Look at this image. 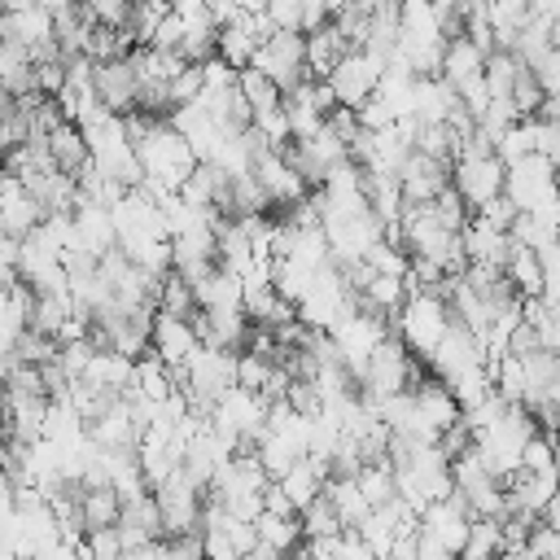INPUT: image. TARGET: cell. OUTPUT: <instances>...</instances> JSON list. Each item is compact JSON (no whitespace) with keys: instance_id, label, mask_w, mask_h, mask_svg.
Wrapping results in <instances>:
<instances>
[{"instance_id":"cell-1","label":"cell","mask_w":560,"mask_h":560,"mask_svg":"<svg viewBox=\"0 0 560 560\" xmlns=\"http://www.w3.org/2000/svg\"><path fill=\"white\" fill-rule=\"evenodd\" d=\"M420 363H424V359L411 354L398 332H385V337L372 346V354H368V363H363V372H359V394H363V398H385V394L411 389V385L424 376Z\"/></svg>"},{"instance_id":"cell-2","label":"cell","mask_w":560,"mask_h":560,"mask_svg":"<svg viewBox=\"0 0 560 560\" xmlns=\"http://www.w3.org/2000/svg\"><path fill=\"white\" fill-rule=\"evenodd\" d=\"M446 324H451V302L442 293H433V289H407L402 306L394 311V332L420 359H429V350L442 341Z\"/></svg>"},{"instance_id":"cell-3","label":"cell","mask_w":560,"mask_h":560,"mask_svg":"<svg viewBox=\"0 0 560 560\" xmlns=\"http://www.w3.org/2000/svg\"><path fill=\"white\" fill-rule=\"evenodd\" d=\"M249 66L262 70V74L280 88V96L293 92V88L306 79V31H298V26H276L267 39H258Z\"/></svg>"},{"instance_id":"cell-4","label":"cell","mask_w":560,"mask_h":560,"mask_svg":"<svg viewBox=\"0 0 560 560\" xmlns=\"http://www.w3.org/2000/svg\"><path fill=\"white\" fill-rule=\"evenodd\" d=\"M385 52H376V48H350L324 79H328V88H332V96H337V105H363L372 92H376V83H381V74H385Z\"/></svg>"},{"instance_id":"cell-5","label":"cell","mask_w":560,"mask_h":560,"mask_svg":"<svg viewBox=\"0 0 560 560\" xmlns=\"http://www.w3.org/2000/svg\"><path fill=\"white\" fill-rule=\"evenodd\" d=\"M503 192L512 197L516 210H534V206L560 197V171H556V162H547L542 153H525V158L508 162V171H503Z\"/></svg>"},{"instance_id":"cell-6","label":"cell","mask_w":560,"mask_h":560,"mask_svg":"<svg viewBox=\"0 0 560 560\" xmlns=\"http://www.w3.org/2000/svg\"><path fill=\"white\" fill-rule=\"evenodd\" d=\"M153 499H158V512H162V534H184V529H197V516H201V499L206 490L184 472V464L153 486Z\"/></svg>"},{"instance_id":"cell-7","label":"cell","mask_w":560,"mask_h":560,"mask_svg":"<svg viewBox=\"0 0 560 560\" xmlns=\"http://www.w3.org/2000/svg\"><path fill=\"white\" fill-rule=\"evenodd\" d=\"M503 162L499 153H459L451 162V188L468 201V210H477L481 201H490L494 192H503Z\"/></svg>"},{"instance_id":"cell-8","label":"cell","mask_w":560,"mask_h":560,"mask_svg":"<svg viewBox=\"0 0 560 560\" xmlns=\"http://www.w3.org/2000/svg\"><path fill=\"white\" fill-rule=\"evenodd\" d=\"M92 92L105 109L114 114H131L136 109V96H140V74L131 66V57H105V61H92Z\"/></svg>"},{"instance_id":"cell-9","label":"cell","mask_w":560,"mask_h":560,"mask_svg":"<svg viewBox=\"0 0 560 560\" xmlns=\"http://www.w3.org/2000/svg\"><path fill=\"white\" fill-rule=\"evenodd\" d=\"M429 368H433V376H442V381H451V376H459V372H468V368H477V363H490L486 359V346L451 315V324H446V332H442V341L429 350V359H424Z\"/></svg>"},{"instance_id":"cell-10","label":"cell","mask_w":560,"mask_h":560,"mask_svg":"<svg viewBox=\"0 0 560 560\" xmlns=\"http://www.w3.org/2000/svg\"><path fill=\"white\" fill-rule=\"evenodd\" d=\"M197 346H201V341H197V328H192V319H188V315L153 311V337H149V350H153L171 372H179V368H184V359H188Z\"/></svg>"},{"instance_id":"cell-11","label":"cell","mask_w":560,"mask_h":560,"mask_svg":"<svg viewBox=\"0 0 560 560\" xmlns=\"http://www.w3.org/2000/svg\"><path fill=\"white\" fill-rule=\"evenodd\" d=\"M446 184H451V166L438 162V158H429V153H420V149H411L402 158V166H398L402 201H433L438 188H446Z\"/></svg>"},{"instance_id":"cell-12","label":"cell","mask_w":560,"mask_h":560,"mask_svg":"<svg viewBox=\"0 0 560 560\" xmlns=\"http://www.w3.org/2000/svg\"><path fill=\"white\" fill-rule=\"evenodd\" d=\"M459 241H464V258L468 262H490V267H503L508 262V249H512V236L494 223H486L481 214L468 210L464 228H459Z\"/></svg>"},{"instance_id":"cell-13","label":"cell","mask_w":560,"mask_h":560,"mask_svg":"<svg viewBox=\"0 0 560 560\" xmlns=\"http://www.w3.org/2000/svg\"><path fill=\"white\" fill-rule=\"evenodd\" d=\"M411 398H416V411L438 429V438H442V429H451L459 420V402H455V394L442 376H420L411 385Z\"/></svg>"},{"instance_id":"cell-14","label":"cell","mask_w":560,"mask_h":560,"mask_svg":"<svg viewBox=\"0 0 560 560\" xmlns=\"http://www.w3.org/2000/svg\"><path fill=\"white\" fill-rule=\"evenodd\" d=\"M455 105H459V96H455V88L442 74H416V83H411V114L420 122H446Z\"/></svg>"},{"instance_id":"cell-15","label":"cell","mask_w":560,"mask_h":560,"mask_svg":"<svg viewBox=\"0 0 560 560\" xmlns=\"http://www.w3.org/2000/svg\"><path fill=\"white\" fill-rule=\"evenodd\" d=\"M346 52H350V39L341 35V26H337L332 18L319 22L315 31H306V74H311V79H324Z\"/></svg>"},{"instance_id":"cell-16","label":"cell","mask_w":560,"mask_h":560,"mask_svg":"<svg viewBox=\"0 0 560 560\" xmlns=\"http://www.w3.org/2000/svg\"><path fill=\"white\" fill-rule=\"evenodd\" d=\"M44 144H48V153H52V162H57V171H66V175H83L88 166H92V153H88V140H83V131H79V122L74 118H66V122H57L48 136H44Z\"/></svg>"},{"instance_id":"cell-17","label":"cell","mask_w":560,"mask_h":560,"mask_svg":"<svg viewBox=\"0 0 560 560\" xmlns=\"http://www.w3.org/2000/svg\"><path fill=\"white\" fill-rule=\"evenodd\" d=\"M481 66H486V52H481L468 35H451L446 48H442V66H438V74H442L451 88H464V83L481 79Z\"/></svg>"},{"instance_id":"cell-18","label":"cell","mask_w":560,"mask_h":560,"mask_svg":"<svg viewBox=\"0 0 560 560\" xmlns=\"http://www.w3.org/2000/svg\"><path fill=\"white\" fill-rule=\"evenodd\" d=\"M254 48H258V35H254V26H249V13L241 9V18L236 22H223L219 31H214V57H223L228 66H249V57H254Z\"/></svg>"},{"instance_id":"cell-19","label":"cell","mask_w":560,"mask_h":560,"mask_svg":"<svg viewBox=\"0 0 560 560\" xmlns=\"http://www.w3.org/2000/svg\"><path fill=\"white\" fill-rule=\"evenodd\" d=\"M503 276L512 280V289H516L521 298H534V293H542V258H538V249H529V245L512 241V249H508V262H503Z\"/></svg>"},{"instance_id":"cell-20","label":"cell","mask_w":560,"mask_h":560,"mask_svg":"<svg viewBox=\"0 0 560 560\" xmlns=\"http://www.w3.org/2000/svg\"><path fill=\"white\" fill-rule=\"evenodd\" d=\"M324 494L332 499V508H337V516H341V525H359L363 516H368V499H363V490H359V481L354 477H324Z\"/></svg>"},{"instance_id":"cell-21","label":"cell","mask_w":560,"mask_h":560,"mask_svg":"<svg viewBox=\"0 0 560 560\" xmlns=\"http://www.w3.org/2000/svg\"><path fill=\"white\" fill-rule=\"evenodd\" d=\"M254 529H258V538H262V542H271L280 556H284V551H293V547L302 542V516H298V512L280 516V512H267V508H262V512L254 516Z\"/></svg>"},{"instance_id":"cell-22","label":"cell","mask_w":560,"mask_h":560,"mask_svg":"<svg viewBox=\"0 0 560 560\" xmlns=\"http://www.w3.org/2000/svg\"><path fill=\"white\" fill-rule=\"evenodd\" d=\"M79 508H83V529H92V525H114L122 499H118V490L105 481V486H83Z\"/></svg>"},{"instance_id":"cell-23","label":"cell","mask_w":560,"mask_h":560,"mask_svg":"<svg viewBox=\"0 0 560 560\" xmlns=\"http://www.w3.org/2000/svg\"><path fill=\"white\" fill-rule=\"evenodd\" d=\"M494 551H503V529H499V516H472V521H468V538H464L459 556L481 560V556H494Z\"/></svg>"},{"instance_id":"cell-24","label":"cell","mask_w":560,"mask_h":560,"mask_svg":"<svg viewBox=\"0 0 560 560\" xmlns=\"http://www.w3.org/2000/svg\"><path fill=\"white\" fill-rule=\"evenodd\" d=\"M236 88H241V96L249 101V109L258 114V109H271V105H280L284 96H280V88L262 74V70H254V66H241L236 70Z\"/></svg>"},{"instance_id":"cell-25","label":"cell","mask_w":560,"mask_h":560,"mask_svg":"<svg viewBox=\"0 0 560 560\" xmlns=\"http://www.w3.org/2000/svg\"><path fill=\"white\" fill-rule=\"evenodd\" d=\"M79 556H96V560H114V556H122L118 525H92V529H83Z\"/></svg>"},{"instance_id":"cell-26","label":"cell","mask_w":560,"mask_h":560,"mask_svg":"<svg viewBox=\"0 0 560 560\" xmlns=\"http://www.w3.org/2000/svg\"><path fill=\"white\" fill-rule=\"evenodd\" d=\"M525 118H529V144H534V153H542L560 171V122L556 118H538V114H525Z\"/></svg>"},{"instance_id":"cell-27","label":"cell","mask_w":560,"mask_h":560,"mask_svg":"<svg viewBox=\"0 0 560 560\" xmlns=\"http://www.w3.org/2000/svg\"><path fill=\"white\" fill-rule=\"evenodd\" d=\"M512 105H516L521 118L538 114V105H542V88H538V79H534V70L525 61L516 66V79H512Z\"/></svg>"},{"instance_id":"cell-28","label":"cell","mask_w":560,"mask_h":560,"mask_svg":"<svg viewBox=\"0 0 560 560\" xmlns=\"http://www.w3.org/2000/svg\"><path fill=\"white\" fill-rule=\"evenodd\" d=\"M254 127H258V136L271 144V149H284L293 136H289V114H284V101L280 105H271V109H258L254 114Z\"/></svg>"},{"instance_id":"cell-29","label":"cell","mask_w":560,"mask_h":560,"mask_svg":"<svg viewBox=\"0 0 560 560\" xmlns=\"http://www.w3.org/2000/svg\"><path fill=\"white\" fill-rule=\"evenodd\" d=\"M429 210L438 214V223L442 228H451V232H459L464 228V219H468V201L446 184V188H438V197L429 201Z\"/></svg>"},{"instance_id":"cell-30","label":"cell","mask_w":560,"mask_h":560,"mask_svg":"<svg viewBox=\"0 0 560 560\" xmlns=\"http://www.w3.org/2000/svg\"><path fill=\"white\" fill-rule=\"evenodd\" d=\"M166 92H171V105L197 101V92H201V61H188V66L166 83Z\"/></svg>"},{"instance_id":"cell-31","label":"cell","mask_w":560,"mask_h":560,"mask_svg":"<svg viewBox=\"0 0 560 560\" xmlns=\"http://www.w3.org/2000/svg\"><path fill=\"white\" fill-rule=\"evenodd\" d=\"M525 547H529V556H551V560H560V529H556V525H547V521L538 516V521L529 525Z\"/></svg>"},{"instance_id":"cell-32","label":"cell","mask_w":560,"mask_h":560,"mask_svg":"<svg viewBox=\"0 0 560 560\" xmlns=\"http://www.w3.org/2000/svg\"><path fill=\"white\" fill-rule=\"evenodd\" d=\"M354 118H359V127H368V131H381V127H394V109L372 92L363 105H354Z\"/></svg>"},{"instance_id":"cell-33","label":"cell","mask_w":560,"mask_h":560,"mask_svg":"<svg viewBox=\"0 0 560 560\" xmlns=\"http://www.w3.org/2000/svg\"><path fill=\"white\" fill-rule=\"evenodd\" d=\"M529 70H534V79H538L542 96H547V92H560V44H551V48H547Z\"/></svg>"},{"instance_id":"cell-34","label":"cell","mask_w":560,"mask_h":560,"mask_svg":"<svg viewBox=\"0 0 560 560\" xmlns=\"http://www.w3.org/2000/svg\"><path fill=\"white\" fill-rule=\"evenodd\" d=\"M472 214H481L486 223H494V228H503V232H508V228H512V219H516V206H512V197H508V192H494V197H490V201H481Z\"/></svg>"},{"instance_id":"cell-35","label":"cell","mask_w":560,"mask_h":560,"mask_svg":"<svg viewBox=\"0 0 560 560\" xmlns=\"http://www.w3.org/2000/svg\"><path fill=\"white\" fill-rule=\"evenodd\" d=\"M538 258H542V280H560V236L547 249H538Z\"/></svg>"},{"instance_id":"cell-36","label":"cell","mask_w":560,"mask_h":560,"mask_svg":"<svg viewBox=\"0 0 560 560\" xmlns=\"http://www.w3.org/2000/svg\"><path fill=\"white\" fill-rule=\"evenodd\" d=\"M538 516H542V521H547V525H556V529H560V486H556V490H551V499H547V503H542V512H538Z\"/></svg>"},{"instance_id":"cell-37","label":"cell","mask_w":560,"mask_h":560,"mask_svg":"<svg viewBox=\"0 0 560 560\" xmlns=\"http://www.w3.org/2000/svg\"><path fill=\"white\" fill-rule=\"evenodd\" d=\"M538 298L547 302V311L560 315V280H542V293H538Z\"/></svg>"},{"instance_id":"cell-38","label":"cell","mask_w":560,"mask_h":560,"mask_svg":"<svg viewBox=\"0 0 560 560\" xmlns=\"http://www.w3.org/2000/svg\"><path fill=\"white\" fill-rule=\"evenodd\" d=\"M538 118H556V122H560V92H547V96H542Z\"/></svg>"},{"instance_id":"cell-39","label":"cell","mask_w":560,"mask_h":560,"mask_svg":"<svg viewBox=\"0 0 560 560\" xmlns=\"http://www.w3.org/2000/svg\"><path fill=\"white\" fill-rule=\"evenodd\" d=\"M529 13H542V18H560V0H529Z\"/></svg>"},{"instance_id":"cell-40","label":"cell","mask_w":560,"mask_h":560,"mask_svg":"<svg viewBox=\"0 0 560 560\" xmlns=\"http://www.w3.org/2000/svg\"><path fill=\"white\" fill-rule=\"evenodd\" d=\"M9 109H13V92L0 83V114H9Z\"/></svg>"}]
</instances>
